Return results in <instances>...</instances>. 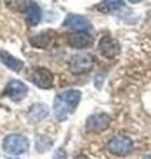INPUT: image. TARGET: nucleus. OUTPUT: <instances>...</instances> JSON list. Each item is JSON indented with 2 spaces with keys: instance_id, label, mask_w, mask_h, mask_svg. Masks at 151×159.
<instances>
[{
  "instance_id": "21",
  "label": "nucleus",
  "mask_w": 151,
  "mask_h": 159,
  "mask_svg": "<svg viewBox=\"0 0 151 159\" xmlns=\"http://www.w3.org/2000/svg\"><path fill=\"white\" fill-rule=\"evenodd\" d=\"M143 159H151V155H149V157H146V158H143Z\"/></svg>"
},
{
  "instance_id": "4",
  "label": "nucleus",
  "mask_w": 151,
  "mask_h": 159,
  "mask_svg": "<svg viewBox=\"0 0 151 159\" xmlns=\"http://www.w3.org/2000/svg\"><path fill=\"white\" fill-rule=\"evenodd\" d=\"M108 148L112 154H115L118 157L129 155L134 148V143L129 137L126 135H117L110 139L108 143Z\"/></svg>"
},
{
  "instance_id": "1",
  "label": "nucleus",
  "mask_w": 151,
  "mask_h": 159,
  "mask_svg": "<svg viewBox=\"0 0 151 159\" xmlns=\"http://www.w3.org/2000/svg\"><path fill=\"white\" fill-rule=\"evenodd\" d=\"M81 101V92L80 90H66L56 96L53 102V111L54 116L60 122L65 121L70 114H73L76 107Z\"/></svg>"
},
{
  "instance_id": "7",
  "label": "nucleus",
  "mask_w": 151,
  "mask_h": 159,
  "mask_svg": "<svg viewBox=\"0 0 151 159\" xmlns=\"http://www.w3.org/2000/svg\"><path fill=\"white\" fill-rule=\"evenodd\" d=\"M31 81L41 89H49L53 85V74L45 68H37L32 73Z\"/></svg>"
},
{
  "instance_id": "16",
  "label": "nucleus",
  "mask_w": 151,
  "mask_h": 159,
  "mask_svg": "<svg viewBox=\"0 0 151 159\" xmlns=\"http://www.w3.org/2000/svg\"><path fill=\"white\" fill-rule=\"evenodd\" d=\"M6 3L8 8L15 12H25L33 2L32 0H6Z\"/></svg>"
},
{
  "instance_id": "6",
  "label": "nucleus",
  "mask_w": 151,
  "mask_h": 159,
  "mask_svg": "<svg viewBox=\"0 0 151 159\" xmlns=\"http://www.w3.org/2000/svg\"><path fill=\"white\" fill-rule=\"evenodd\" d=\"M4 93L12 99L15 102H20L23 101V98L27 96L28 93V88L25 84H23L21 81H17V80H12L9 81L6 86V90Z\"/></svg>"
},
{
  "instance_id": "8",
  "label": "nucleus",
  "mask_w": 151,
  "mask_h": 159,
  "mask_svg": "<svg viewBox=\"0 0 151 159\" xmlns=\"http://www.w3.org/2000/svg\"><path fill=\"white\" fill-rule=\"evenodd\" d=\"M99 53L106 58H114L119 53V44L115 39L110 36H105L99 40Z\"/></svg>"
},
{
  "instance_id": "3",
  "label": "nucleus",
  "mask_w": 151,
  "mask_h": 159,
  "mask_svg": "<svg viewBox=\"0 0 151 159\" xmlns=\"http://www.w3.org/2000/svg\"><path fill=\"white\" fill-rule=\"evenodd\" d=\"M94 66V56L90 53H81L76 54L72 57L69 64L70 72L74 74H84L88 73L93 69Z\"/></svg>"
},
{
  "instance_id": "17",
  "label": "nucleus",
  "mask_w": 151,
  "mask_h": 159,
  "mask_svg": "<svg viewBox=\"0 0 151 159\" xmlns=\"http://www.w3.org/2000/svg\"><path fill=\"white\" fill-rule=\"evenodd\" d=\"M52 139L45 137V135H39L36 138V150L39 152H45L48 151L50 147H52Z\"/></svg>"
},
{
  "instance_id": "5",
  "label": "nucleus",
  "mask_w": 151,
  "mask_h": 159,
  "mask_svg": "<svg viewBox=\"0 0 151 159\" xmlns=\"http://www.w3.org/2000/svg\"><path fill=\"white\" fill-rule=\"evenodd\" d=\"M112 118L106 113H98L90 116L86 121V129L92 133H101L110 126Z\"/></svg>"
},
{
  "instance_id": "10",
  "label": "nucleus",
  "mask_w": 151,
  "mask_h": 159,
  "mask_svg": "<svg viewBox=\"0 0 151 159\" xmlns=\"http://www.w3.org/2000/svg\"><path fill=\"white\" fill-rule=\"evenodd\" d=\"M94 43L93 37L86 32H76L68 36V45L74 49H85L92 47Z\"/></svg>"
},
{
  "instance_id": "15",
  "label": "nucleus",
  "mask_w": 151,
  "mask_h": 159,
  "mask_svg": "<svg viewBox=\"0 0 151 159\" xmlns=\"http://www.w3.org/2000/svg\"><path fill=\"white\" fill-rule=\"evenodd\" d=\"M123 6V0H103L98 4V11L103 12V13H109V12H114L119 9Z\"/></svg>"
},
{
  "instance_id": "22",
  "label": "nucleus",
  "mask_w": 151,
  "mask_h": 159,
  "mask_svg": "<svg viewBox=\"0 0 151 159\" xmlns=\"http://www.w3.org/2000/svg\"><path fill=\"white\" fill-rule=\"evenodd\" d=\"M8 159H12V158H8Z\"/></svg>"
},
{
  "instance_id": "18",
  "label": "nucleus",
  "mask_w": 151,
  "mask_h": 159,
  "mask_svg": "<svg viewBox=\"0 0 151 159\" xmlns=\"http://www.w3.org/2000/svg\"><path fill=\"white\" fill-rule=\"evenodd\" d=\"M53 159H68L66 158V152H65L64 148H58V150L54 152Z\"/></svg>"
},
{
  "instance_id": "13",
  "label": "nucleus",
  "mask_w": 151,
  "mask_h": 159,
  "mask_svg": "<svg viewBox=\"0 0 151 159\" xmlns=\"http://www.w3.org/2000/svg\"><path fill=\"white\" fill-rule=\"evenodd\" d=\"M25 20L29 27H34L37 25L41 20V9L37 6L36 3H32L29 8L25 11Z\"/></svg>"
},
{
  "instance_id": "2",
  "label": "nucleus",
  "mask_w": 151,
  "mask_h": 159,
  "mask_svg": "<svg viewBox=\"0 0 151 159\" xmlns=\"http://www.w3.org/2000/svg\"><path fill=\"white\" fill-rule=\"evenodd\" d=\"M28 139L24 135H20V134H9L3 141V148L8 154H15V155L23 154L28 150Z\"/></svg>"
},
{
  "instance_id": "20",
  "label": "nucleus",
  "mask_w": 151,
  "mask_h": 159,
  "mask_svg": "<svg viewBox=\"0 0 151 159\" xmlns=\"http://www.w3.org/2000/svg\"><path fill=\"white\" fill-rule=\"evenodd\" d=\"M129 2H130V3H133V4H135V3H140L142 0H129Z\"/></svg>"
},
{
  "instance_id": "11",
  "label": "nucleus",
  "mask_w": 151,
  "mask_h": 159,
  "mask_svg": "<svg viewBox=\"0 0 151 159\" xmlns=\"http://www.w3.org/2000/svg\"><path fill=\"white\" fill-rule=\"evenodd\" d=\"M48 114H49V107L45 103H34L28 111V119L32 123H37L43 121L45 117H48Z\"/></svg>"
},
{
  "instance_id": "14",
  "label": "nucleus",
  "mask_w": 151,
  "mask_h": 159,
  "mask_svg": "<svg viewBox=\"0 0 151 159\" xmlns=\"http://www.w3.org/2000/svg\"><path fill=\"white\" fill-rule=\"evenodd\" d=\"M53 37V31H44L41 33L36 34V36H33L29 39V41H31L32 47L34 48H47L48 44L50 43V40Z\"/></svg>"
},
{
  "instance_id": "9",
  "label": "nucleus",
  "mask_w": 151,
  "mask_h": 159,
  "mask_svg": "<svg viewBox=\"0 0 151 159\" xmlns=\"http://www.w3.org/2000/svg\"><path fill=\"white\" fill-rule=\"evenodd\" d=\"M64 27L73 29L76 32H86L92 28V24L84 16H80V15H69L64 21Z\"/></svg>"
},
{
  "instance_id": "12",
  "label": "nucleus",
  "mask_w": 151,
  "mask_h": 159,
  "mask_svg": "<svg viewBox=\"0 0 151 159\" xmlns=\"http://www.w3.org/2000/svg\"><path fill=\"white\" fill-rule=\"evenodd\" d=\"M0 61H2L8 69H11L13 72H20L24 66V62L21 60L13 57L12 54H9L6 51H0Z\"/></svg>"
},
{
  "instance_id": "19",
  "label": "nucleus",
  "mask_w": 151,
  "mask_h": 159,
  "mask_svg": "<svg viewBox=\"0 0 151 159\" xmlns=\"http://www.w3.org/2000/svg\"><path fill=\"white\" fill-rule=\"evenodd\" d=\"M74 159H89L88 157H85V155H78V157H76Z\"/></svg>"
}]
</instances>
